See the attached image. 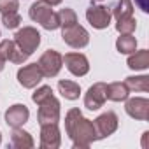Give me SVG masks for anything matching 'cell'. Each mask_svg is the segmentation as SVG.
I'll return each mask as SVG.
<instances>
[{
	"label": "cell",
	"instance_id": "1",
	"mask_svg": "<svg viewBox=\"0 0 149 149\" xmlns=\"http://www.w3.org/2000/svg\"><path fill=\"white\" fill-rule=\"evenodd\" d=\"M65 132H67L68 139L72 140V146L79 147V149H88L95 140H98L93 121L86 119L77 107H74L67 112Z\"/></svg>",
	"mask_w": 149,
	"mask_h": 149
},
{
	"label": "cell",
	"instance_id": "2",
	"mask_svg": "<svg viewBox=\"0 0 149 149\" xmlns=\"http://www.w3.org/2000/svg\"><path fill=\"white\" fill-rule=\"evenodd\" d=\"M28 14H30V19H32V21H35V23H39L44 30L53 32V30L60 28L58 13H54V11H53V6H51V4H47L46 0H37L35 4H32V7H30Z\"/></svg>",
	"mask_w": 149,
	"mask_h": 149
},
{
	"label": "cell",
	"instance_id": "3",
	"mask_svg": "<svg viewBox=\"0 0 149 149\" xmlns=\"http://www.w3.org/2000/svg\"><path fill=\"white\" fill-rule=\"evenodd\" d=\"M61 39L67 46H70L74 49H83L90 44V33L79 23L61 28Z\"/></svg>",
	"mask_w": 149,
	"mask_h": 149
},
{
	"label": "cell",
	"instance_id": "4",
	"mask_svg": "<svg viewBox=\"0 0 149 149\" xmlns=\"http://www.w3.org/2000/svg\"><path fill=\"white\" fill-rule=\"evenodd\" d=\"M37 65H39L44 77H56L61 70V67H63V56L54 49H47L39 58Z\"/></svg>",
	"mask_w": 149,
	"mask_h": 149
},
{
	"label": "cell",
	"instance_id": "5",
	"mask_svg": "<svg viewBox=\"0 0 149 149\" xmlns=\"http://www.w3.org/2000/svg\"><path fill=\"white\" fill-rule=\"evenodd\" d=\"M14 42L21 47V51H25L28 56L37 51V47L40 46V33L37 32V28L33 26H23L16 32L14 35Z\"/></svg>",
	"mask_w": 149,
	"mask_h": 149
},
{
	"label": "cell",
	"instance_id": "6",
	"mask_svg": "<svg viewBox=\"0 0 149 149\" xmlns=\"http://www.w3.org/2000/svg\"><path fill=\"white\" fill-rule=\"evenodd\" d=\"M37 105H39V112H37L39 125H47V123H58L60 121V100L54 95L44 98Z\"/></svg>",
	"mask_w": 149,
	"mask_h": 149
},
{
	"label": "cell",
	"instance_id": "7",
	"mask_svg": "<svg viewBox=\"0 0 149 149\" xmlns=\"http://www.w3.org/2000/svg\"><path fill=\"white\" fill-rule=\"evenodd\" d=\"M63 63L67 70L76 77H83L90 72V61L83 53H67L63 56Z\"/></svg>",
	"mask_w": 149,
	"mask_h": 149
},
{
	"label": "cell",
	"instance_id": "8",
	"mask_svg": "<svg viewBox=\"0 0 149 149\" xmlns=\"http://www.w3.org/2000/svg\"><path fill=\"white\" fill-rule=\"evenodd\" d=\"M105 100H107V84L95 83L84 95V107L90 111H98L100 107H104Z\"/></svg>",
	"mask_w": 149,
	"mask_h": 149
},
{
	"label": "cell",
	"instance_id": "9",
	"mask_svg": "<svg viewBox=\"0 0 149 149\" xmlns=\"http://www.w3.org/2000/svg\"><path fill=\"white\" fill-rule=\"evenodd\" d=\"M93 125H95V130H97V137H98V139H105V137L112 135V133L118 130L119 119H118L116 112L107 111V112L100 114V116L93 121Z\"/></svg>",
	"mask_w": 149,
	"mask_h": 149
},
{
	"label": "cell",
	"instance_id": "10",
	"mask_svg": "<svg viewBox=\"0 0 149 149\" xmlns=\"http://www.w3.org/2000/svg\"><path fill=\"white\" fill-rule=\"evenodd\" d=\"M42 79H44V76H42V72H40V68H39L37 63L25 65V67H21L18 70V83L23 88H26V90L35 88Z\"/></svg>",
	"mask_w": 149,
	"mask_h": 149
},
{
	"label": "cell",
	"instance_id": "11",
	"mask_svg": "<svg viewBox=\"0 0 149 149\" xmlns=\"http://www.w3.org/2000/svg\"><path fill=\"white\" fill-rule=\"evenodd\" d=\"M111 18H112V14L105 6H91L86 9V19L97 30L107 28L111 25Z\"/></svg>",
	"mask_w": 149,
	"mask_h": 149
},
{
	"label": "cell",
	"instance_id": "12",
	"mask_svg": "<svg viewBox=\"0 0 149 149\" xmlns=\"http://www.w3.org/2000/svg\"><path fill=\"white\" fill-rule=\"evenodd\" d=\"M125 111L130 118L139 119V121H147L149 119V100L144 97H133L125 100Z\"/></svg>",
	"mask_w": 149,
	"mask_h": 149
},
{
	"label": "cell",
	"instance_id": "13",
	"mask_svg": "<svg viewBox=\"0 0 149 149\" xmlns=\"http://www.w3.org/2000/svg\"><path fill=\"white\" fill-rule=\"evenodd\" d=\"M61 146V133L58 123L40 125V147L42 149H58Z\"/></svg>",
	"mask_w": 149,
	"mask_h": 149
},
{
	"label": "cell",
	"instance_id": "14",
	"mask_svg": "<svg viewBox=\"0 0 149 149\" xmlns=\"http://www.w3.org/2000/svg\"><path fill=\"white\" fill-rule=\"evenodd\" d=\"M30 118V111L25 104H14L6 111V123L11 128H21Z\"/></svg>",
	"mask_w": 149,
	"mask_h": 149
},
{
	"label": "cell",
	"instance_id": "15",
	"mask_svg": "<svg viewBox=\"0 0 149 149\" xmlns=\"http://www.w3.org/2000/svg\"><path fill=\"white\" fill-rule=\"evenodd\" d=\"M0 54L6 58V61H13V63H25L28 60V54L25 51H21V47L14 42V40H2L0 42Z\"/></svg>",
	"mask_w": 149,
	"mask_h": 149
},
{
	"label": "cell",
	"instance_id": "16",
	"mask_svg": "<svg viewBox=\"0 0 149 149\" xmlns=\"http://www.w3.org/2000/svg\"><path fill=\"white\" fill-rule=\"evenodd\" d=\"M11 147L14 149H32L35 146L32 135L28 132H25L23 128H13V133H11Z\"/></svg>",
	"mask_w": 149,
	"mask_h": 149
},
{
	"label": "cell",
	"instance_id": "17",
	"mask_svg": "<svg viewBox=\"0 0 149 149\" xmlns=\"http://www.w3.org/2000/svg\"><path fill=\"white\" fill-rule=\"evenodd\" d=\"M58 91L67 100H77L79 95H81V86L77 83H74V81L61 79V81H58Z\"/></svg>",
	"mask_w": 149,
	"mask_h": 149
},
{
	"label": "cell",
	"instance_id": "18",
	"mask_svg": "<svg viewBox=\"0 0 149 149\" xmlns=\"http://www.w3.org/2000/svg\"><path fill=\"white\" fill-rule=\"evenodd\" d=\"M128 67L132 70H146L149 67V51L147 49H140V51H133L128 56Z\"/></svg>",
	"mask_w": 149,
	"mask_h": 149
},
{
	"label": "cell",
	"instance_id": "19",
	"mask_svg": "<svg viewBox=\"0 0 149 149\" xmlns=\"http://www.w3.org/2000/svg\"><path fill=\"white\" fill-rule=\"evenodd\" d=\"M130 91L125 86V83H111L107 84V100L112 102H125L128 98Z\"/></svg>",
	"mask_w": 149,
	"mask_h": 149
},
{
	"label": "cell",
	"instance_id": "20",
	"mask_svg": "<svg viewBox=\"0 0 149 149\" xmlns=\"http://www.w3.org/2000/svg\"><path fill=\"white\" fill-rule=\"evenodd\" d=\"M125 86L128 88V91L147 93L149 91V77L147 76H130L125 79Z\"/></svg>",
	"mask_w": 149,
	"mask_h": 149
},
{
	"label": "cell",
	"instance_id": "21",
	"mask_svg": "<svg viewBox=\"0 0 149 149\" xmlns=\"http://www.w3.org/2000/svg\"><path fill=\"white\" fill-rule=\"evenodd\" d=\"M116 49L121 54H132L133 51H137V39L132 33H121V37H118L116 40Z\"/></svg>",
	"mask_w": 149,
	"mask_h": 149
},
{
	"label": "cell",
	"instance_id": "22",
	"mask_svg": "<svg viewBox=\"0 0 149 149\" xmlns=\"http://www.w3.org/2000/svg\"><path fill=\"white\" fill-rule=\"evenodd\" d=\"M116 21L118 19H125V18H132L133 16V4L132 0H118L116 6L112 7V13H111Z\"/></svg>",
	"mask_w": 149,
	"mask_h": 149
},
{
	"label": "cell",
	"instance_id": "23",
	"mask_svg": "<svg viewBox=\"0 0 149 149\" xmlns=\"http://www.w3.org/2000/svg\"><path fill=\"white\" fill-rule=\"evenodd\" d=\"M58 21H60V28L70 26V25H76L77 23V14L74 13V9L65 7L58 13Z\"/></svg>",
	"mask_w": 149,
	"mask_h": 149
},
{
	"label": "cell",
	"instance_id": "24",
	"mask_svg": "<svg viewBox=\"0 0 149 149\" xmlns=\"http://www.w3.org/2000/svg\"><path fill=\"white\" fill-rule=\"evenodd\" d=\"M135 28H137V21H135L133 16L125 18V19H118V23H116V30L119 33H133Z\"/></svg>",
	"mask_w": 149,
	"mask_h": 149
},
{
	"label": "cell",
	"instance_id": "25",
	"mask_svg": "<svg viewBox=\"0 0 149 149\" xmlns=\"http://www.w3.org/2000/svg\"><path fill=\"white\" fill-rule=\"evenodd\" d=\"M2 23H4L6 28L14 30V28L19 26V23H21V16H19L18 11H16V13H4V14H2Z\"/></svg>",
	"mask_w": 149,
	"mask_h": 149
},
{
	"label": "cell",
	"instance_id": "26",
	"mask_svg": "<svg viewBox=\"0 0 149 149\" xmlns=\"http://www.w3.org/2000/svg\"><path fill=\"white\" fill-rule=\"evenodd\" d=\"M53 95V88L51 86H40V88H37L33 93H32V100L35 102V104H39V102H42L44 98H47V97H51Z\"/></svg>",
	"mask_w": 149,
	"mask_h": 149
},
{
	"label": "cell",
	"instance_id": "27",
	"mask_svg": "<svg viewBox=\"0 0 149 149\" xmlns=\"http://www.w3.org/2000/svg\"><path fill=\"white\" fill-rule=\"evenodd\" d=\"M19 9V0H0V14L16 13Z\"/></svg>",
	"mask_w": 149,
	"mask_h": 149
},
{
	"label": "cell",
	"instance_id": "28",
	"mask_svg": "<svg viewBox=\"0 0 149 149\" xmlns=\"http://www.w3.org/2000/svg\"><path fill=\"white\" fill-rule=\"evenodd\" d=\"M135 4L142 13H149V0H135Z\"/></svg>",
	"mask_w": 149,
	"mask_h": 149
},
{
	"label": "cell",
	"instance_id": "29",
	"mask_svg": "<svg viewBox=\"0 0 149 149\" xmlns=\"http://www.w3.org/2000/svg\"><path fill=\"white\" fill-rule=\"evenodd\" d=\"M4 67H6V58H4L2 54H0V72L4 70Z\"/></svg>",
	"mask_w": 149,
	"mask_h": 149
},
{
	"label": "cell",
	"instance_id": "30",
	"mask_svg": "<svg viewBox=\"0 0 149 149\" xmlns=\"http://www.w3.org/2000/svg\"><path fill=\"white\" fill-rule=\"evenodd\" d=\"M46 2H47V4H51V6H60L63 0H46Z\"/></svg>",
	"mask_w": 149,
	"mask_h": 149
},
{
	"label": "cell",
	"instance_id": "31",
	"mask_svg": "<svg viewBox=\"0 0 149 149\" xmlns=\"http://www.w3.org/2000/svg\"><path fill=\"white\" fill-rule=\"evenodd\" d=\"M91 2H104V0H91Z\"/></svg>",
	"mask_w": 149,
	"mask_h": 149
},
{
	"label": "cell",
	"instance_id": "32",
	"mask_svg": "<svg viewBox=\"0 0 149 149\" xmlns=\"http://www.w3.org/2000/svg\"><path fill=\"white\" fill-rule=\"evenodd\" d=\"M0 142H2V133H0Z\"/></svg>",
	"mask_w": 149,
	"mask_h": 149
},
{
	"label": "cell",
	"instance_id": "33",
	"mask_svg": "<svg viewBox=\"0 0 149 149\" xmlns=\"http://www.w3.org/2000/svg\"><path fill=\"white\" fill-rule=\"evenodd\" d=\"M0 37H2V35H0Z\"/></svg>",
	"mask_w": 149,
	"mask_h": 149
}]
</instances>
